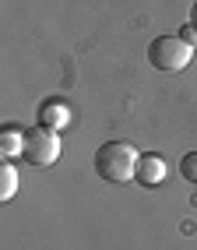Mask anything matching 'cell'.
Listing matches in <instances>:
<instances>
[{
	"mask_svg": "<svg viewBox=\"0 0 197 250\" xmlns=\"http://www.w3.org/2000/svg\"><path fill=\"white\" fill-rule=\"evenodd\" d=\"M138 159H141V152L134 145H127V141H106L95 152V173L102 176L106 183H127V180H134Z\"/></svg>",
	"mask_w": 197,
	"mask_h": 250,
	"instance_id": "6da1fadb",
	"label": "cell"
},
{
	"mask_svg": "<svg viewBox=\"0 0 197 250\" xmlns=\"http://www.w3.org/2000/svg\"><path fill=\"white\" fill-rule=\"evenodd\" d=\"M190 57H194V46H187L179 36H158L148 46V63H152L155 71H166V74L183 71L190 63Z\"/></svg>",
	"mask_w": 197,
	"mask_h": 250,
	"instance_id": "7a4b0ae2",
	"label": "cell"
},
{
	"mask_svg": "<svg viewBox=\"0 0 197 250\" xmlns=\"http://www.w3.org/2000/svg\"><path fill=\"white\" fill-rule=\"evenodd\" d=\"M21 159L28 166H53L60 159V134L57 130H49V127H32L25 130V152Z\"/></svg>",
	"mask_w": 197,
	"mask_h": 250,
	"instance_id": "3957f363",
	"label": "cell"
},
{
	"mask_svg": "<svg viewBox=\"0 0 197 250\" xmlns=\"http://www.w3.org/2000/svg\"><path fill=\"white\" fill-rule=\"evenodd\" d=\"M162 176H166V162H162L158 155L144 152L138 159V169H134V183H141V187H158Z\"/></svg>",
	"mask_w": 197,
	"mask_h": 250,
	"instance_id": "277c9868",
	"label": "cell"
},
{
	"mask_svg": "<svg viewBox=\"0 0 197 250\" xmlns=\"http://www.w3.org/2000/svg\"><path fill=\"white\" fill-rule=\"evenodd\" d=\"M39 124H42V127H49V130H57V134H60V130L71 124V109L63 106L60 99H46V103L39 106Z\"/></svg>",
	"mask_w": 197,
	"mask_h": 250,
	"instance_id": "5b68a950",
	"label": "cell"
},
{
	"mask_svg": "<svg viewBox=\"0 0 197 250\" xmlns=\"http://www.w3.org/2000/svg\"><path fill=\"white\" fill-rule=\"evenodd\" d=\"M25 152V130H14V127H4L0 134V155L4 159H14Z\"/></svg>",
	"mask_w": 197,
	"mask_h": 250,
	"instance_id": "8992f818",
	"label": "cell"
},
{
	"mask_svg": "<svg viewBox=\"0 0 197 250\" xmlns=\"http://www.w3.org/2000/svg\"><path fill=\"white\" fill-rule=\"evenodd\" d=\"M14 190H18V169L4 159V166H0V201H11Z\"/></svg>",
	"mask_w": 197,
	"mask_h": 250,
	"instance_id": "52a82bcc",
	"label": "cell"
},
{
	"mask_svg": "<svg viewBox=\"0 0 197 250\" xmlns=\"http://www.w3.org/2000/svg\"><path fill=\"white\" fill-rule=\"evenodd\" d=\"M179 176H183L187 183H197V152H187L183 159H179Z\"/></svg>",
	"mask_w": 197,
	"mask_h": 250,
	"instance_id": "ba28073f",
	"label": "cell"
},
{
	"mask_svg": "<svg viewBox=\"0 0 197 250\" xmlns=\"http://www.w3.org/2000/svg\"><path fill=\"white\" fill-rule=\"evenodd\" d=\"M179 39H183L187 46H197V32H194V25H183V28H179Z\"/></svg>",
	"mask_w": 197,
	"mask_h": 250,
	"instance_id": "9c48e42d",
	"label": "cell"
},
{
	"mask_svg": "<svg viewBox=\"0 0 197 250\" xmlns=\"http://www.w3.org/2000/svg\"><path fill=\"white\" fill-rule=\"evenodd\" d=\"M190 25H194V32H197V0H194V7H190Z\"/></svg>",
	"mask_w": 197,
	"mask_h": 250,
	"instance_id": "30bf717a",
	"label": "cell"
}]
</instances>
